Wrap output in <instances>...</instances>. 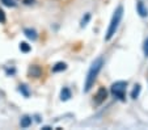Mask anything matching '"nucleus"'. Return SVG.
<instances>
[{
    "label": "nucleus",
    "instance_id": "obj_1",
    "mask_svg": "<svg viewBox=\"0 0 148 130\" xmlns=\"http://www.w3.org/2000/svg\"><path fill=\"white\" fill-rule=\"evenodd\" d=\"M103 66V58L98 57L93 61V63L90 65L89 70H88L87 78H85V84H84V92H89L92 89V87L95 85V82L97 79L98 74H100L101 68Z\"/></svg>",
    "mask_w": 148,
    "mask_h": 130
},
{
    "label": "nucleus",
    "instance_id": "obj_2",
    "mask_svg": "<svg viewBox=\"0 0 148 130\" xmlns=\"http://www.w3.org/2000/svg\"><path fill=\"white\" fill-rule=\"evenodd\" d=\"M123 12H125L123 11V7L118 6L117 9L114 11V13H113V16H112L109 28H108V30H106V36H105V41H110L113 37L115 36L118 28H119L121 21H122V19H123Z\"/></svg>",
    "mask_w": 148,
    "mask_h": 130
},
{
    "label": "nucleus",
    "instance_id": "obj_3",
    "mask_svg": "<svg viewBox=\"0 0 148 130\" xmlns=\"http://www.w3.org/2000/svg\"><path fill=\"white\" fill-rule=\"evenodd\" d=\"M126 89H127V82H115L110 87V94L114 99L119 100V101H126Z\"/></svg>",
    "mask_w": 148,
    "mask_h": 130
},
{
    "label": "nucleus",
    "instance_id": "obj_4",
    "mask_svg": "<svg viewBox=\"0 0 148 130\" xmlns=\"http://www.w3.org/2000/svg\"><path fill=\"white\" fill-rule=\"evenodd\" d=\"M106 99H108V89L103 87L98 88L97 94H96V96H95V105L98 107V105H101Z\"/></svg>",
    "mask_w": 148,
    "mask_h": 130
},
{
    "label": "nucleus",
    "instance_id": "obj_5",
    "mask_svg": "<svg viewBox=\"0 0 148 130\" xmlns=\"http://www.w3.org/2000/svg\"><path fill=\"white\" fill-rule=\"evenodd\" d=\"M136 11H138V13H139L140 17H147L148 16V9H147V7L144 6L143 1H138L136 3Z\"/></svg>",
    "mask_w": 148,
    "mask_h": 130
},
{
    "label": "nucleus",
    "instance_id": "obj_6",
    "mask_svg": "<svg viewBox=\"0 0 148 130\" xmlns=\"http://www.w3.org/2000/svg\"><path fill=\"white\" fill-rule=\"evenodd\" d=\"M24 34H25L29 40H32V41H36L37 38H38V33H37L34 29H32V28H25L24 29Z\"/></svg>",
    "mask_w": 148,
    "mask_h": 130
},
{
    "label": "nucleus",
    "instance_id": "obj_7",
    "mask_svg": "<svg viewBox=\"0 0 148 130\" xmlns=\"http://www.w3.org/2000/svg\"><path fill=\"white\" fill-rule=\"evenodd\" d=\"M29 75H32L33 78H39L42 75V70L39 66L33 65L30 68H29Z\"/></svg>",
    "mask_w": 148,
    "mask_h": 130
},
{
    "label": "nucleus",
    "instance_id": "obj_8",
    "mask_svg": "<svg viewBox=\"0 0 148 130\" xmlns=\"http://www.w3.org/2000/svg\"><path fill=\"white\" fill-rule=\"evenodd\" d=\"M70 97H71V91H70V88L64 87L63 89L60 91V100H62V101H67V100H70Z\"/></svg>",
    "mask_w": 148,
    "mask_h": 130
},
{
    "label": "nucleus",
    "instance_id": "obj_9",
    "mask_svg": "<svg viewBox=\"0 0 148 130\" xmlns=\"http://www.w3.org/2000/svg\"><path fill=\"white\" fill-rule=\"evenodd\" d=\"M20 125H21V127H24V129L29 127L32 125V117L30 116H23V118L20 121Z\"/></svg>",
    "mask_w": 148,
    "mask_h": 130
},
{
    "label": "nucleus",
    "instance_id": "obj_10",
    "mask_svg": "<svg viewBox=\"0 0 148 130\" xmlns=\"http://www.w3.org/2000/svg\"><path fill=\"white\" fill-rule=\"evenodd\" d=\"M67 68V65L63 62H58L55 66H53V72H60V71H64Z\"/></svg>",
    "mask_w": 148,
    "mask_h": 130
},
{
    "label": "nucleus",
    "instance_id": "obj_11",
    "mask_svg": "<svg viewBox=\"0 0 148 130\" xmlns=\"http://www.w3.org/2000/svg\"><path fill=\"white\" fill-rule=\"evenodd\" d=\"M140 91H142V87H140V84H135L134 85V89H132V92H131V97L132 99H138L139 97V95H140Z\"/></svg>",
    "mask_w": 148,
    "mask_h": 130
},
{
    "label": "nucleus",
    "instance_id": "obj_12",
    "mask_svg": "<svg viewBox=\"0 0 148 130\" xmlns=\"http://www.w3.org/2000/svg\"><path fill=\"white\" fill-rule=\"evenodd\" d=\"M30 45L29 43H26V42H21L20 43V50L23 51V53H29L30 51Z\"/></svg>",
    "mask_w": 148,
    "mask_h": 130
},
{
    "label": "nucleus",
    "instance_id": "obj_13",
    "mask_svg": "<svg viewBox=\"0 0 148 130\" xmlns=\"http://www.w3.org/2000/svg\"><path fill=\"white\" fill-rule=\"evenodd\" d=\"M18 91H20V92H21V94H23L25 97H29V91H28V87H26L25 84H21V85H20Z\"/></svg>",
    "mask_w": 148,
    "mask_h": 130
},
{
    "label": "nucleus",
    "instance_id": "obj_14",
    "mask_svg": "<svg viewBox=\"0 0 148 130\" xmlns=\"http://www.w3.org/2000/svg\"><path fill=\"white\" fill-rule=\"evenodd\" d=\"M89 20H90V14H89V13H85V19L83 17V20H81V23H80V26H81V28H85Z\"/></svg>",
    "mask_w": 148,
    "mask_h": 130
},
{
    "label": "nucleus",
    "instance_id": "obj_15",
    "mask_svg": "<svg viewBox=\"0 0 148 130\" xmlns=\"http://www.w3.org/2000/svg\"><path fill=\"white\" fill-rule=\"evenodd\" d=\"M1 3H3L4 6H7V7H12V8L17 6L16 0H1Z\"/></svg>",
    "mask_w": 148,
    "mask_h": 130
},
{
    "label": "nucleus",
    "instance_id": "obj_16",
    "mask_svg": "<svg viewBox=\"0 0 148 130\" xmlns=\"http://www.w3.org/2000/svg\"><path fill=\"white\" fill-rule=\"evenodd\" d=\"M5 21H7L5 13H4L3 9H0V24H5Z\"/></svg>",
    "mask_w": 148,
    "mask_h": 130
},
{
    "label": "nucleus",
    "instance_id": "obj_17",
    "mask_svg": "<svg viewBox=\"0 0 148 130\" xmlns=\"http://www.w3.org/2000/svg\"><path fill=\"white\" fill-rule=\"evenodd\" d=\"M143 51H144V57L148 58V38L145 40L144 45H143Z\"/></svg>",
    "mask_w": 148,
    "mask_h": 130
},
{
    "label": "nucleus",
    "instance_id": "obj_18",
    "mask_svg": "<svg viewBox=\"0 0 148 130\" xmlns=\"http://www.w3.org/2000/svg\"><path fill=\"white\" fill-rule=\"evenodd\" d=\"M34 1H36V0H24V4L30 6V4H34Z\"/></svg>",
    "mask_w": 148,
    "mask_h": 130
},
{
    "label": "nucleus",
    "instance_id": "obj_19",
    "mask_svg": "<svg viewBox=\"0 0 148 130\" xmlns=\"http://www.w3.org/2000/svg\"><path fill=\"white\" fill-rule=\"evenodd\" d=\"M42 129H43V130H51V129H53V127H50V126H43V127H42Z\"/></svg>",
    "mask_w": 148,
    "mask_h": 130
}]
</instances>
